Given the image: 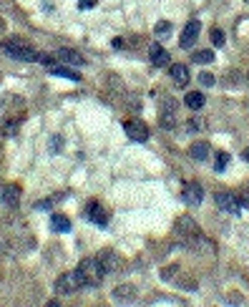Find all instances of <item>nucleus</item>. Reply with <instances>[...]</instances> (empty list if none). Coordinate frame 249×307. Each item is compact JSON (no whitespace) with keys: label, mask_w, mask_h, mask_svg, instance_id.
<instances>
[{"label":"nucleus","mask_w":249,"mask_h":307,"mask_svg":"<svg viewBox=\"0 0 249 307\" xmlns=\"http://www.w3.org/2000/svg\"><path fill=\"white\" fill-rule=\"evenodd\" d=\"M0 48H3L6 56L16 58V61H28V63H36L43 58V53H38L33 46H28L23 38H6L3 43H0Z\"/></svg>","instance_id":"1"},{"label":"nucleus","mask_w":249,"mask_h":307,"mask_svg":"<svg viewBox=\"0 0 249 307\" xmlns=\"http://www.w3.org/2000/svg\"><path fill=\"white\" fill-rule=\"evenodd\" d=\"M76 272H78L83 287H98V284L103 282V277H106V269H103V264H101L98 257H86V259H81V264H78Z\"/></svg>","instance_id":"2"},{"label":"nucleus","mask_w":249,"mask_h":307,"mask_svg":"<svg viewBox=\"0 0 249 307\" xmlns=\"http://www.w3.org/2000/svg\"><path fill=\"white\" fill-rule=\"evenodd\" d=\"M176 237L179 239H184V244H189V247H209L211 249V242H206L204 239V234H201V229L196 227V222L191 219V217H181L179 222H176Z\"/></svg>","instance_id":"3"},{"label":"nucleus","mask_w":249,"mask_h":307,"mask_svg":"<svg viewBox=\"0 0 249 307\" xmlns=\"http://www.w3.org/2000/svg\"><path fill=\"white\" fill-rule=\"evenodd\" d=\"M81 287H83V282H81L78 272H66V274H61V277L56 279V292H58L61 297L76 294Z\"/></svg>","instance_id":"4"},{"label":"nucleus","mask_w":249,"mask_h":307,"mask_svg":"<svg viewBox=\"0 0 249 307\" xmlns=\"http://www.w3.org/2000/svg\"><path fill=\"white\" fill-rule=\"evenodd\" d=\"M123 131H126V136H129L131 141H139V143L149 141V126H146L144 121H139V118L123 121Z\"/></svg>","instance_id":"5"},{"label":"nucleus","mask_w":249,"mask_h":307,"mask_svg":"<svg viewBox=\"0 0 249 307\" xmlns=\"http://www.w3.org/2000/svg\"><path fill=\"white\" fill-rule=\"evenodd\" d=\"M83 217L88 219V222H93V224H98V227H106L108 224V219H111V214L101 207V202H88L86 204V212H83Z\"/></svg>","instance_id":"6"},{"label":"nucleus","mask_w":249,"mask_h":307,"mask_svg":"<svg viewBox=\"0 0 249 307\" xmlns=\"http://www.w3.org/2000/svg\"><path fill=\"white\" fill-rule=\"evenodd\" d=\"M199 31H201V23H199V21H191V23H186V26H184V31H181V36H179V46H181L184 51H189V48L196 43V38H199Z\"/></svg>","instance_id":"7"},{"label":"nucleus","mask_w":249,"mask_h":307,"mask_svg":"<svg viewBox=\"0 0 249 307\" xmlns=\"http://www.w3.org/2000/svg\"><path fill=\"white\" fill-rule=\"evenodd\" d=\"M216 207H219L221 212H226V214H239L241 202H239L234 194H229V192H216Z\"/></svg>","instance_id":"8"},{"label":"nucleus","mask_w":249,"mask_h":307,"mask_svg":"<svg viewBox=\"0 0 249 307\" xmlns=\"http://www.w3.org/2000/svg\"><path fill=\"white\" fill-rule=\"evenodd\" d=\"M184 202L189 204V207H199L201 204V199H204V192H201V187L196 184V182H189L186 187H184Z\"/></svg>","instance_id":"9"},{"label":"nucleus","mask_w":249,"mask_h":307,"mask_svg":"<svg viewBox=\"0 0 249 307\" xmlns=\"http://www.w3.org/2000/svg\"><path fill=\"white\" fill-rule=\"evenodd\" d=\"M101 264H103V269H106V274H116L118 269H121V257L113 252V249H106V252H101Z\"/></svg>","instance_id":"10"},{"label":"nucleus","mask_w":249,"mask_h":307,"mask_svg":"<svg viewBox=\"0 0 249 307\" xmlns=\"http://www.w3.org/2000/svg\"><path fill=\"white\" fill-rule=\"evenodd\" d=\"M149 58H151V63L159 66V68L169 66V51H164L159 43H149Z\"/></svg>","instance_id":"11"},{"label":"nucleus","mask_w":249,"mask_h":307,"mask_svg":"<svg viewBox=\"0 0 249 307\" xmlns=\"http://www.w3.org/2000/svg\"><path fill=\"white\" fill-rule=\"evenodd\" d=\"M46 68H48L53 76H61V78H68V81H81V73H76V71H71V68H66V66L53 63V58L46 63Z\"/></svg>","instance_id":"12"},{"label":"nucleus","mask_w":249,"mask_h":307,"mask_svg":"<svg viewBox=\"0 0 249 307\" xmlns=\"http://www.w3.org/2000/svg\"><path fill=\"white\" fill-rule=\"evenodd\" d=\"M169 73H171V78H174V83H176L179 88L189 86V68H186L184 63H174V66L169 68Z\"/></svg>","instance_id":"13"},{"label":"nucleus","mask_w":249,"mask_h":307,"mask_svg":"<svg viewBox=\"0 0 249 307\" xmlns=\"http://www.w3.org/2000/svg\"><path fill=\"white\" fill-rule=\"evenodd\" d=\"M204 103H206V98H204L201 91H189V93L184 96V106H186L189 111H201Z\"/></svg>","instance_id":"14"},{"label":"nucleus","mask_w":249,"mask_h":307,"mask_svg":"<svg viewBox=\"0 0 249 307\" xmlns=\"http://www.w3.org/2000/svg\"><path fill=\"white\" fill-rule=\"evenodd\" d=\"M3 204H8L11 209H16L21 204V187L18 184H11L3 189Z\"/></svg>","instance_id":"15"},{"label":"nucleus","mask_w":249,"mask_h":307,"mask_svg":"<svg viewBox=\"0 0 249 307\" xmlns=\"http://www.w3.org/2000/svg\"><path fill=\"white\" fill-rule=\"evenodd\" d=\"M58 58H61L63 63H68V66H86V58H83L81 53L71 51V48H61V51H58Z\"/></svg>","instance_id":"16"},{"label":"nucleus","mask_w":249,"mask_h":307,"mask_svg":"<svg viewBox=\"0 0 249 307\" xmlns=\"http://www.w3.org/2000/svg\"><path fill=\"white\" fill-rule=\"evenodd\" d=\"M189 154H191V159L204 162V159H209V143L206 141H196V143L189 146Z\"/></svg>","instance_id":"17"},{"label":"nucleus","mask_w":249,"mask_h":307,"mask_svg":"<svg viewBox=\"0 0 249 307\" xmlns=\"http://www.w3.org/2000/svg\"><path fill=\"white\" fill-rule=\"evenodd\" d=\"M113 299L121 302V304H123V302H131V299H134V287H131V284H118V287L113 289Z\"/></svg>","instance_id":"18"},{"label":"nucleus","mask_w":249,"mask_h":307,"mask_svg":"<svg viewBox=\"0 0 249 307\" xmlns=\"http://www.w3.org/2000/svg\"><path fill=\"white\" fill-rule=\"evenodd\" d=\"M51 227H53V232H71V222H68V217H63V214H53L51 217Z\"/></svg>","instance_id":"19"},{"label":"nucleus","mask_w":249,"mask_h":307,"mask_svg":"<svg viewBox=\"0 0 249 307\" xmlns=\"http://www.w3.org/2000/svg\"><path fill=\"white\" fill-rule=\"evenodd\" d=\"M174 101H169V108H161V126H174L176 116H174Z\"/></svg>","instance_id":"20"},{"label":"nucleus","mask_w":249,"mask_h":307,"mask_svg":"<svg viewBox=\"0 0 249 307\" xmlns=\"http://www.w3.org/2000/svg\"><path fill=\"white\" fill-rule=\"evenodd\" d=\"M191 61H194V63L206 66V63H211V61H214V51H209V48H206V51H196V53L191 56Z\"/></svg>","instance_id":"21"},{"label":"nucleus","mask_w":249,"mask_h":307,"mask_svg":"<svg viewBox=\"0 0 249 307\" xmlns=\"http://www.w3.org/2000/svg\"><path fill=\"white\" fill-rule=\"evenodd\" d=\"M229 164V154L226 151H216V159H214V172H224Z\"/></svg>","instance_id":"22"},{"label":"nucleus","mask_w":249,"mask_h":307,"mask_svg":"<svg viewBox=\"0 0 249 307\" xmlns=\"http://www.w3.org/2000/svg\"><path fill=\"white\" fill-rule=\"evenodd\" d=\"M154 33H156L159 38H166V36H171V21H159V23L154 26Z\"/></svg>","instance_id":"23"},{"label":"nucleus","mask_w":249,"mask_h":307,"mask_svg":"<svg viewBox=\"0 0 249 307\" xmlns=\"http://www.w3.org/2000/svg\"><path fill=\"white\" fill-rule=\"evenodd\" d=\"M224 41H226V38H224V31H221V28H214V31H211V43H214L216 48H221Z\"/></svg>","instance_id":"24"},{"label":"nucleus","mask_w":249,"mask_h":307,"mask_svg":"<svg viewBox=\"0 0 249 307\" xmlns=\"http://www.w3.org/2000/svg\"><path fill=\"white\" fill-rule=\"evenodd\" d=\"M199 83H201L204 88H206V86L211 88V86H214V76H211L209 71H204V73H199Z\"/></svg>","instance_id":"25"},{"label":"nucleus","mask_w":249,"mask_h":307,"mask_svg":"<svg viewBox=\"0 0 249 307\" xmlns=\"http://www.w3.org/2000/svg\"><path fill=\"white\" fill-rule=\"evenodd\" d=\"M96 3H98V0H78V8H81V11H91Z\"/></svg>","instance_id":"26"},{"label":"nucleus","mask_w":249,"mask_h":307,"mask_svg":"<svg viewBox=\"0 0 249 307\" xmlns=\"http://www.w3.org/2000/svg\"><path fill=\"white\" fill-rule=\"evenodd\" d=\"M239 202H241V207H246V209H249V189H246V192L239 197Z\"/></svg>","instance_id":"27"},{"label":"nucleus","mask_w":249,"mask_h":307,"mask_svg":"<svg viewBox=\"0 0 249 307\" xmlns=\"http://www.w3.org/2000/svg\"><path fill=\"white\" fill-rule=\"evenodd\" d=\"M241 157H244V162H249V148H244V154H241Z\"/></svg>","instance_id":"28"},{"label":"nucleus","mask_w":249,"mask_h":307,"mask_svg":"<svg viewBox=\"0 0 249 307\" xmlns=\"http://www.w3.org/2000/svg\"><path fill=\"white\" fill-rule=\"evenodd\" d=\"M246 78H249V73H246Z\"/></svg>","instance_id":"29"}]
</instances>
